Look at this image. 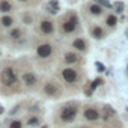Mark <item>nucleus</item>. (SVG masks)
I'll use <instances>...</instances> for the list:
<instances>
[{"mask_svg":"<svg viewBox=\"0 0 128 128\" xmlns=\"http://www.w3.org/2000/svg\"><path fill=\"white\" fill-rule=\"evenodd\" d=\"M59 29H60V35L62 36H68V35H74L77 33V30L80 29V20L78 15L74 11H70L63 15L59 21Z\"/></svg>","mask_w":128,"mask_h":128,"instance_id":"1","label":"nucleus"},{"mask_svg":"<svg viewBox=\"0 0 128 128\" xmlns=\"http://www.w3.org/2000/svg\"><path fill=\"white\" fill-rule=\"evenodd\" d=\"M78 110L80 108H78V104L77 102H68V104H65V106L60 108V112H59L60 122H63V124H71V122H74L77 119Z\"/></svg>","mask_w":128,"mask_h":128,"instance_id":"2","label":"nucleus"},{"mask_svg":"<svg viewBox=\"0 0 128 128\" xmlns=\"http://www.w3.org/2000/svg\"><path fill=\"white\" fill-rule=\"evenodd\" d=\"M60 77L66 86H80V83H82V74L74 68L60 70Z\"/></svg>","mask_w":128,"mask_h":128,"instance_id":"3","label":"nucleus"},{"mask_svg":"<svg viewBox=\"0 0 128 128\" xmlns=\"http://www.w3.org/2000/svg\"><path fill=\"white\" fill-rule=\"evenodd\" d=\"M0 82L6 88H15L18 84V76L17 71L12 66H5L0 71Z\"/></svg>","mask_w":128,"mask_h":128,"instance_id":"4","label":"nucleus"},{"mask_svg":"<svg viewBox=\"0 0 128 128\" xmlns=\"http://www.w3.org/2000/svg\"><path fill=\"white\" fill-rule=\"evenodd\" d=\"M42 94L47 96V98H51V100H56V98H60L63 90L60 88V84L54 80H48L45 82L44 88H42Z\"/></svg>","mask_w":128,"mask_h":128,"instance_id":"5","label":"nucleus"},{"mask_svg":"<svg viewBox=\"0 0 128 128\" xmlns=\"http://www.w3.org/2000/svg\"><path fill=\"white\" fill-rule=\"evenodd\" d=\"M56 53V47L50 42H41L39 45H36V56L39 60H50L53 59Z\"/></svg>","mask_w":128,"mask_h":128,"instance_id":"6","label":"nucleus"},{"mask_svg":"<svg viewBox=\"0 0 128 128\" xmlns=\"http://www.w3.org/2000/svg\"><path fill=\"white\" fill-rule=\"evenodd\" d=\"M38 32L44 36H51L56 32V24L51 18H41L38 24Z\"/></svg>","mask_w":128,"mask_h":128,"instance_id":"7","label":"nucleus"},{"mask_svg":"<svg viewBox=\"0 0 128 128\" xmlns=\"http://www.w3.org/2000/svg\"><path fill=\"white\" fill-rule=\"evenodd\" d=\"M39 80H38V76L33 72V71H24L23 72V84L27 88V89H36Z\"/></svg>","mask_w":128,"mask_h":128,"instance_id":"8","label":"nucleus"},{"mask_svg":"<svg viewBox=\"0 0 128 128\" xmlns=\"http://www.w3.org/2000/svg\"><path fill=\"white\" fill-rule=\"evenodd\" d=\"M63 62L66 65H77V63H83V57L77 51H65L63 53Z\"/></svg>","mask_w":128,"mask_h":128,"instance_id":"9","label":"nucleus"},{"mask_svg":"<svg viewBox=\"0 0 128 128\" xmlns=\"http://www.w3.org/2000/svg\"><path fill=\"white\" fill-rule=\"evenodd\" d=\"M83 114H84V119L88 120V122H98L100 120V118H101V112L96 108V107H86L84 108V112H83Z\"/></svg>","mask_w":128,"mask_h":128,"instance_id":"10","label":"nucleus"},{"mask_svg":"<svg viewBox=\"0 0 128 128\" xmlns=\"http://www.w3.org/2000/svg\"><path fill=\"white\" fill-rule=\"evenodd\" d=\"M101 116L104 119L106 124H110V122H114L116 120V112L110 107V106H102V112H101Z\"/></svg>","mask_w":128,"mask_h":128,"instance_id":"11","label":"nucleus"},{"mask_svg":"<svg viewBox=\"0 0 128 128\" xmlns=\"http://www.w3.org/2000/svg\"><path fill=\"white\" fill-rule=\"evenodd\" d=\"M89 32H90V36L95 38V39H98V41H101V39H104V38L107 36L106 30H104L100 24H92V26L89 27Z\"/></svg>","mask_w":128,"mask_h":128,"instance_id":"12","label":"nucleus"},{"mask_svg":"<svg viewBox=\"0 0 128 128\" xmlns=\"http://www.w3.org/2000/svg\"><path fill=\"white\" fill-rule=\"evenodd\" d=\"M24 38V30L21 27H14L11 29V32L8 33V39L11 42H20L21 39Z\"/></svg>","mask_w":128,"mask_h":128,"instance_id":"13","label":"nucleus"},{"mask_svg":"<svg viewBox=\"0 0 128 128\" xmlns=\"http://www.w3.org/2000/svg\"><path fill=\"white\" fill-rule=\"evenodd\" d=\"M72 48L76 50V51H78V53H88V42H86V39L84 38H80V36H77L74 41H72Z\"/></svg>","mask_w":128,"mask_h":128,"instance_id":"14","label":"nucleus"},{"mask_svg":"<svg viewBox=\"0 0 128 128\" xmlns=\"http://www.w3.org/2000/svg\"><path fill=\"white\" fill-rule=\"evenodd\" d=\"M15 5L9 0H0V14L2 15H11V12H14Z\"/></svg>","mask_w":128,"mask_h":128,"instance_id":"15","label":"nucleus"},{"mask_svg":"<svg viewBox=\"0 0 128 128\" xmlns=\"http://www.w3.org/2000/svg\"><path fill=\"white\" fill-rule=\"evenodd\" d=\"M86 6H88V11H89V14H90L92 17H102L104 12H106L104 8H101V6L96 5L95 2H94V3H88Z\"/></svg>","mask_w":128,"mask_h":128,"instance_id":"16","label":"nucleus"},{"mask_svg":"<svg viewBox=\"0 0 128 128\" xmlns=\"http://www.w3.org/2000/svg\"><path fill=\"white\" fill-rule=\"evenodd\" d=\"M14 17L12 15H2L0 17V26H2L3 29H14Z\"/></svg>","mask_w":128,"mask_h":128,"instance_id":"17","label":"nucleus"},{"mask_svg":"<svg viewBox=\"0 0 128 128\" xmlns=\"http://www.w3.org/2000/svg\"><path fill=\"white\" fill-rule=\"evenodd\" d=\"M106 26H107L108 29H116V26H118V18H116L114 14H108V15L106 17Z\"/></svg>","mask_w":128,"mask_h":128,"instance_id":"18","label":"nucleus"},{"mask_svg":"<svg viewBox=\"0 0 128 128\" xmlns=\"http://www.w3.org/2000/svg\"><path fill=\"white\" fill-rule=\"evenodd\" d=\"M47 11H48V14L56 15V14L59 12V2H50V3L47 5Z\"/></svg>","mask_w":128,"mask_h":128,"instance_id":"19","label":"nucleus"},{"mask_svg":"<svg viewBox=\"0 0 128 128\" xmlns=\"http://www.w3.org/2000/svg\"><path fill=\"white\" fill-rule=\"evenodd\" d=\"M21 20H23V24H26V26H30V24H33V20H35V18H33V15H32L30 12H24Z\"/></svg>","mask_w":128,"mask_h":128,"instance_id":"20","label":"nucleus"},{"mask_svg":"<svg viewBox=\"0 0 128 128\" xmlns=\"http://www.w3.org/2000/svg\"><path fill=\"white\" fill-rule=\"evenodd\" d=\"M113 9H114V14H122V12L125 11V5H124L122 2H116V3L113 5Z\"/></svg>","mask_w":128,"mask_h":128,"instance_id":"21","label":"nucleus"},{"mask_svg":"<svg viewBox=\"0 0 128 128\" xmlns=\"http://www.w3.org/2000/svg\"><path fill=\"white\" fill-rule=\"evenodd\" d=\"M39 122H41V118H39V116H30V118L27 119V125H29V126L38 125Z\"/></svg>","mask_w":128,"mask_h":128,"instance_id":"22","label":"nucleus"},{"mask_svg":"<svg viewBox=\"0 0 128 128\" xmlns=\"http://www.w3.org/2000/svg\"><path fill=\"white\" fill-rule=\"evenodd\" d=\"M8 126H9V128H23V120H20V119H12Z\"/></svg>","mask_w":128,"mask_h":128,"instance_id":"23","label":"nucleus"},{"mask_svg":"<svg viewBox=\"0 0 128 128\" xmlns=\"http://www.w3.org/2000/svg\"><path fill=\"white\" fill-rule=\"evenodd\" d=\"M95 3H96V5H100L101 8H108V9H112V8H113V5H112V3H108V2H106V0H96Z\"/></svg>","mask_w":128,"mask_h":128,"instance_id":"24","label":"nucleus"},{"mask_svg":"<svg viewBox=\"0 0 128 128\" xmlns=\"http://www.w3.org/2000/svg\"><path fill=\"white\" fill-rule=\"evenodd\" d=\"M101 83H102V80H101V78H96V80H94V82H92V86H90V89H92V90H94V89H96V88H98Z\"/></svg>","mask_w":128,"mask_h":128,"instance_id":"25","label":"nucleus"},{"mask_svg":"<svg viewBox=\"0 0 128 128\" xmlns=\"http://www.w3.org/2000/svg\"><path fill=\"white\" fill-rule=\"evenodd\" d=\"M96 70H98L100 72H104V71H106V66L102 65V63H100V62H98V63H96Z\"/></svg>","mask_w":128,"mask_h":128,"instance_id":"26","label":"nucleus"},{"mask_svg":"<svg viewBox=\"0 0 128 128\" xmlns=\"http://www.w3.org/2000/svg\"><path fill=\"white\" fill-rule=\"evenodd\" d=\"M3 112H5V110H3V107H2V106H0V114H2Z\"/></svg>","mask_w":128,"mask_h":128,"instance_id":"27","label":"nucleus"},{"mask_svg":"<svg viewBox=\"0 0 128 128\" xmlns=\"http://www.w3.org/2000/svg\"><path fill=\"white\" fill-rule=\"evenodd\" d=\"M41 128H48V126H47V125H42V126H41Z\"/></svg>","mask_w":128,"mask_h":128,"instance_id":"28","label":"nucleus"},{"mask_svg":"<svg viewBox=\"0 0 128 128\" xmlns=\"http://www.w3.org/2000/svg\"><path fill=\"white\" fill-rule=\"evenodd\" d=\"M82 128H89V126H82Z\"/></svg>","mask_w":128,"mask_h":128,"instance_id":"29","label":"nucleus"},{"mask_svg":"<svg viewBox=\"0 0 128 128\" xmlns=\"http://www.w3.org/2000/svg\"><path fill=\"white\" fill-rule=\"evenodd\" d=\"M126 71H128V66H126Z\"/></svg>","mask_w":128,"mask_h":128,"instance_id":"30","label":"nucleus"},{"mask_svg":"<svg viewBox=\"0 0 128 128\" xmlns=\"http://www.w3.org/2000/svg\"><path fill=\"white\" fill-rule=\"evenodd\" d=\"M0 56H2V53H0Z\"/></svg>","mask_w":128,"mask_h":128,"instance_id":"31","label":"nucleus"},{"mask_svg":"<svg viewBox=\"0 0 128 128\" xmlns=\"http://www.w3.org/2000/svg\"><path fill=\"white\" fill-rule=\"evenodd\" d=\"M126 36H128V33H126Z\"/></svg>","mask_w":128,"mask_h":128,"instance_id":"32","label":"nucleus"}]
</instances>
